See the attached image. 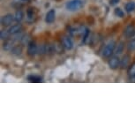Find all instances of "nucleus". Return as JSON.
Segmentation results:
<instances>
[{"label": "nucleus", "mask_w": 135, "mask_h": 135, "mask_svg": "<svg viewBox=\"0 0 135 135\" xmlns=\"http://www.w3.org/2000/svg\"><path fill=\"white\" fill-rule=\"evenodd\" d=\"M124 49V43L123 42H120L118 43V44H117L116 46V49H115V54L117 55H120L122 52H123V50Z\"/></svg>", "instance_id": "nucleus-17"}, {"label": "nucleus", "mask_w": 135, "mask_h": 135, "mask_svg": "<svg viewBox=\"0 0 135 135\" xmlns=\"http://www.w3.org/2000/svg\"><path fill=\"white\" fill-rule=\"evenodd\" d=\"M124 10L127 12H132L135 10V2H128L126 6H124Z\"/></svg>", "instance_id": "nucleus-16"}, {"label": "nucleus", "mask_w": 135, "mask_h": 135, "mask_svg": "<svg viewBox=\"0 0 135 135\" xmlns=\"http://www.w3.org/2000/svg\"><path fill=\"white\" fill-rule=\"evenodd\" d=\"M27 79L30 82H41L42 80V77H40V76H35V75H29V76H27Z\"/></svg>", "instance_id": "nucleus-19"}, {"label": "nucleus", "mask_w": 135, "mask_h": 135, "mask_svg": "<svg viewBox=\"0 0 135 135\" xmlns=\"http://www.w3.org/2000/svg\"><path fill=\"white\" fill-rule=\"evenodd\" d=\"M124 35L126 38H132L135 36V26L132 24L128 25L124 29Z\"/></svg>", "instance_id": "nucleus-8"}, {"label": "nucleus", "mask_w": 135, "mask_h": 135, "mask_svg": "<svg viewBox=\"0 0 135 135\" xmlns=\"http://www.w3.org/2000/svg\"><path fill=\"white\" fill-rule=\"evenodd\" d=\"M114 14H115L116 16L118 17V18H124V11L121 8H119V7H117V8H115V10H114Z\"/></svg>", "instance_id": "nucleus-21"}, {"label": "nucleus", "mask_w": 135, "mask_h": 135, "mask_svg": "<svg viewBox=\"0 0 135 135\" xmlns=\"http://www.w3.org/2000/svg\"><path fill=\"white\" fill-rule=\"evenodd\" d=\"M119 2H120V0H109V4L110 6H116Z\"/></svg>", "instance_id": "nucleus-26"}, {"label": "nucleus", "mask_w": 135, "mask_h": 135, "mask_svg": "<svg viewBox=\"0 0 135 135\" xmlns=\"http://www.w3.org/2000/svg\"><path fill=\"white\" fill-rule=\"evenodd\" d=\"M66 9L70 12H76L83 7L82 0H70L66 3Z\"/></svg>", "instance_id": "nucleus-2"}, {"label": "nucleus", "mask_w": 135, "mask_h": 135, "mask_svg": "<svg viewBox=\"0 0 135 135\" xmlns=\"http://www.w3.org/2000/svg\"><path fill=\"white\" fill-rule=\"evenodd\" d=\"M23 30V26L21 24H15L12 25L8 28V32L10 33V35H16L19 33H21V31Z\"/></svg>", "instance_id": "nucleus-9"}, {"label": "nucleus", "mask_w": 135, "mask_h": 135, "mask_svg": "<svg viewBox=\"0 0 135 135\" xmlns=\"http://www.w3.org/2000/svg\"><path fill=\"white\" fill-rule=\"evenodd\" d=\"M127 75L131 79L135 78V62L129 65L128 69H127Z\"/></svg>", "instance_id": "nucleus-14"}, {"label": "nucleus", "mask_w": 135, "mask_h": 135, "mask_svg": "<svg viewBox=\"0 0 135 135\" xmlns=\"http://www.w3.org/2000/svg\"><path fill=\"white\" fill-rule=\"evenodd\" d=\"M14 20H15L14 15H12L11 13H7L1 18V24H2V26H4V27H8V26H11Z\"/></svg>", "instance_id": "nucleus-5"}, {"label": "nucleus", "mask_w": 135, "mask_h": 135, "mask_svg": "<svg viewBox=\"0 0 135 135\" xmlns=\"http://www.w3.org/2000/svg\"><path fill=\"white\" fill-rule=\"evenodd\" d=\"M35 13L34 8L30 7L27 11V21L28 22V23H32V22L35 21Z\"/></svg>", "instance_id": "nucleus-11"}, {"label": "nucleus", "mask_w": 135, "mask_h": 135, "mask_svg": "<svg viewBox=\"0 0 135 135\" xmlns=\"http://www.w3.org/2000/svg\"><path fill=\"white\" fill-rule=\"evenodd\" d=\"M89 34H90V31H89V29L86 28V29H85V32H84V34H83L82 43H86V40H88V36H89Z\"/></svg>", "instance_id": "nucleus-24"}, {"label": "nucleus", "mask_w": 135, "mask_h": 135, "mask_svg": "<svg viewBox=\"0 0 135 135\" xmlns=\"http://www.w3.org/2000/svg\"><path fill=\"white\" fill-rule=\"evenodd\" d=\"M10 35H10V33L8 32V30H1V32H0V37H1V40H3V41L9 39Z\"/></svg>", "instance_id": "nucleus-20"}, {"label": "nucleus", "mask_w": 135, "mask_h": 135, "mask_svg": "<svg viewBox=\"0 0 135 135\" xmlns=\"http://www.w3.org/2000/svg\"><path fill=\"white\" fill-rule=\"evenodd\" d=\"M116 46H117V43L114 41H110L109 43H107L106 46L103 48V52H102L103 57L105 58H109L110 57H112V55L115 52Z\"/></svg>", "instance_id": "nucleus-1"}, {"label": "nucleus", "mask_w": 135, "mask_h": 135, "mask_svg": "<svg viewBox=\"0 0 135 135\" xmlns=\"http://www.w3.org/2000/svg\"><path fill=\"white\" fill-rule=\"evenodd\" d=\"M130 61H131V57L128 54L124 55L123 57L120 59V67L122 69H126V68L129 67Z\"/></svg>", "instance_id": "nucleus-10"}, {"label": "nucleus", "mask_w": 135, "mask_h": 135, "mask_svg": "<svg viewBox=\"0 0 135 135\" xmlns=\"http://www.w3.org/2000/svg\"><path fill=\"white\" fill-rule=\"evenodd\" d=\"M22 1H30V0H22Z\"/></svg>", "instance_id": "nucleus-27"}, {"label": "nucleus", "mask_w": 135, "mask_h": 135, "mask_svg": "<svg viewBox=\"0 0 135 135\" xmlns=\"http://www.w3.org/2000/svg\"><path fill=\"white\" fill-rule=\"evenodd\" d=\"M61 43L63 44L64 48L65 50H72L73 47V40L71 39L69 36H63L62 37V40H61Z\"/></svg>", "instance_id": "nucleus-6"}, {"label": "nucleus", "mask_w": 135, "mask_h": 135, "mask_svg": "<svg viewBox=\"0 0 135 135\" xmlns=\"http://www.w3.org/2000/svg\"><path fill=\"white\" fill-rule=\"evenodd\" d=\"M126 48H127V50L129 52H132L135 50V39H132L130 40L128 43L126 45Z\"/></svg>", "instance_id": "nucleus-18"}, {"label": "nucleus", "mask_w": 135, "mask_h": 135, "mask_svg": "<svg viewBox=\"0 0 135 135\" xmlns=\"http://www.w3.org/2000/svg\"><path fill=\"white\" fill-rule=\"evenodd\" d=\"M55 49H56V52L57 53H63L64 51V46L62 43H55Z\"/></svg>", "instance_id": "nucleus-23"}, {"label": "nucleus", "mask_w": 135, "mask_h": 135, "mask_svg": "<svg viewBox=\"0 0 135 135\" xmlns=\"http://www.w3.org/2000/svg\"><path fill=\"white\" fill-rule=\"evenodd\" d=\"M37 54H39V55L46 54V44H45V43H42V44H41L40 46H38Z\"/></svg>", "instance_id": "nucleus-22"}, {"label": "nucleus", "mask_w": 135, "mask_h": 135, "mask_svg": "<svg viewBox=\"0 0 135 135\" xmlns=\"http://www.w3.org/2000/svg\"><path fill=\"white\" fill-rule=\"evenodd\" d=\"M109 67L111 70H116L120 66V58L118 56H112L109 57V62H108Z\"/></svg>", "instance_id": "nucleus-3"}, {"label": "nucleus", "mask_w": 135, "mask_h": 135, "mask_svg": "<svg viewBox=\"0 0 135 135\" xmlns=\"http://www.w3.org/2000/svg\"><path fill=\"white\" fill-rule=\"evenodd\" d=\"M23 18H24V13H23V12H22L21 10H18V11L15 12V14H14L15 21H17V22H19V23H20V21H22Z\"/></svg>", "instance_id": "nucleus-15"}, {"label": "nucleus", "mask_w": 135, "mask_h": 135, "mask_svg": "<svg viewBox=\"0 0 135 135\" xmlns=\"http://www.w3.org/2000/svg\"><path fill=\"white\" fill-rule=\"evenodd\" d=\"M29 36L27 35H23V36H22V39L20 41V42L22 43V44H28L29 43Z\"/></svg>", "instance_id": "nucleus-25"}, {"label": "nucleus", "mask_w": 135, "mask_h": 135, "mask_svg": "<svg viewBox=\"0 0 135 135\" xmlns=\"http://www.w3.org/2000/svg\"><path fill=\"white\" fill-rule=\"evenodd\" d=\"M23 51V46H22V43L21 44H17V45H14L12 47V49L11 50V52L12 55L14 56H20V54Z\"/></svg>", "instance_id": "nucleus-12"}, {"label": "nucleus", "mask_w": 135, "mask_h": 135, "mask_svg": "<svg viewBox=\"0 0 135 135\" xmlns=\"http://www.w3.org/2000/svg\"><path fill=\"white\" fill-rule=\"evenodd\" d=\"M38 52V46L35 41L31 40L27 44V55L30 57H34Z\"/></svg>", "instance_id": "nucleus-4"}, {"label": "nucleus", "mask_w": 135, "mask_h": 135, "mask_svg": "<svg viewBox=\"0 0 135 135\" xmlns=\"http://www.w3.org/2000/svg\"><path fill=\"white\" fill-rule=\"evenodd\" d=\"M56 20V11L54 9L50 10L45 16V22L47 24H52Z\"/></svg>", "instance_id": "nucleus-7"}, {"label": "nucleus", "mask_w": 135, "mask_h": 135, "mask_svg": "<svg viewBox=\"0 0 135 135\" xmlns=\"http://www.w3.org/2000/svg\"><path fill=\"white\" fill-rule=\"evenodd\" d=\"M14 40L12 39H7L4 41V42L3 43V49L4 50H11L12 49V47L14 46Z\"/></svg>", "instance_id": "nucleus-13"}]
</instances>
